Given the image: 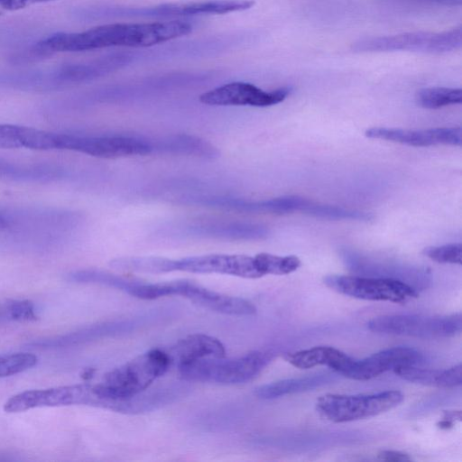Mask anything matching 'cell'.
Wrapping results in <instances>:
<instances>
[{"mask_svg": "<svg viewBox=\"0 0 462 462\" xmlns=\"http://www.w3.org/2000/svg\"><path fill=\"white\" fill-rule=\"evenodd\" d=\"M154 153L215 159L218 150L208 141L187 134H173L152 139Z\"/></svg>", "mask_w": 462, "mask_h": 462, "instance_id": "obj_20", "label": "cell"}, {"mask_svg": "<svg viewBox=\"0 0 462 462\" xmlns=\"http://www.w3.org/2000/svg\"><path fill=\"white\" fill-rule=\"evenodd\" d=\"M422 355L407 346H395L381 350L364 359L353 361L344 376L358 381L374 378L399 366L416 365Z\"/></svg>", "mask_w": 462, "mask_h": 462, "instance_id": "obj_14", "label": "cell"}, {"mask_svg": "<svg viewBox=\"0 0 462 462\" xmlns=\"http://www.w3.org/2000/svg\"><path fill=\"white\" fill-rule=\"evenodd\" d=\"M335 380L331 373H319L308 376L283 379L257 387L254 393L263 400H272L284 395L307 392L328 384Z\"/></svg>", "mask_w": 462, "mask_h": 462, "instance_id": "obj_22", "label": "cell"}, {"mask_svg": "<svg viewBox=\"0 0 462 462\" xmlns=\"http://www.w3.org/2000/svg\"><path fill=\"white\" fill-rule=\"evenodd\" d=\"M143 319H125L102 322L62 336L40 339L30 343L32 347L60 348L79 346L100 338L130 332L139 327Z\"/></svg>", "mask_w": 462, "mask_h": 462, "instance_id": "obj_16", "label": "cell"}, {"mask_svg": "<svg viewBox=\"0 0 462 462\" xmlns=\"http://www.w3.org/2000/svg\"><path fill=\"white\" fill-rule=\"evenodd\" d=\"M37 364V356L29 353L0 356V377L24 372Z\"/></svg>", "mask_w": 462, "mask_h": 462, "instance_id": "obj_27", "label": "cell"}, {"mask_svg": "<svg viewBox=\"0 0 462 462\" xmlns=\"http://www.w3.org/2000/svg\"><path fill=\"white\" fill-rule=\"evenodd\" d=\"M34 317L31 303L14 301L12 303L0 304V322L14 319H29Z\"/></svg>", "mask_w": 462, "mask_h": 462, "instance_id": "obj_29", "label": "cell"}, {"mask_svg": "<svg viewBox=\"0 0 462 462\" xmlns=\"http://www.w3.org/2000/svg\"><path fill=\"white\" fill-rule=\"evenodd\" d=\"M68 170L53 162H23L0 158V180L49 183L64 180Z\"/></svg>", "mask_w": 462, "mask_h": 462, "instance_id": "obj_18", "label": "cell"}, {"mask_svg": "<svg viewBox=\"0 0 462 462\" xmlns=\"http://www.w3.org/2000/svg\"><path fill=\"white\" fill-rule=\"evenodd\" d=\"M180 296L222 314L250 316L256 313L255 306L245 299L219 293L188 280L183 281Z\"/></svg>", "mask_w": 462, "mask_h": 462, "instance_id": "obj_17", "label": "cell"}, {"mask_svg": "<svg viewBox=\"0 0 462 462\" xmlns=\"http://www.w3.org/2000/svg\"><path fill=\"white\" fill-rule=\"evenodd\" d=\"M183 21L99 25L81 32H56L37 43L44 52L85 51L107 47H149L190 33Z\"/></svg>", "mask_w": 462, "mask_h": 462, "instance_id": "obj_2", "label": "cell"}, {"mask_svg": "<svg viewBox=\"0 0 462 462\" xmlns=\"http://www.w3.org/2000/svg\"><path fill=\"white\" fill-rule=\"evenodd\" d=\"M81 216L64 208L0 202V249L47 253L75 238Z\"/></svg>", "mask_w": 462, "mask_h": 462, "instance_id": "obj_1", "label": "cell"}, {"mask_svg": "<svg viewBox=\"0 0 462 462\" xmlns=\"http://www.w3.org/2000/svg\"><path fill=\"white\" fill-rule=\"evenodd\" d=\"M399 2H412V3H423V4H437L443 5H460L462 0H395Z\"/></svg>", "mask_w": 462, "mask_h": 462, "instance_id": "obj_32", "label": "cell"}, {"mask_svg": "<svg viewBox=\"0 0 462 462\" xmlns=\"http://www.w3.org/2000/svg\"><path fill=\"white\" fill-rule=\"evenodd\" d=\"M422 254L439 263H462V245L448 244L439 246H428L422 250Z\"/></svg>", "mask_w": 462, "mask_h": 462, "instance_id": "obj_28", "label": "cell"}, {"mask_svg": "<svg viewBox=\"0 0 462 462\" xmlns=\"http://www.w3.org/2000/svg\"><path fill=\"white\" fill-rule=\"evenodd\" d=\"M393 372L405 381L427 386L450 388L462 383L461 364L448 369H425L405 365L395 368Z\"/></svg>", "mask_w": 462, "mask_h": 462, "instance_id": "obj_23", "label": "cell"}, {"mask_svg": "<svg viewBox=\"0 0 462 462\" xmlns=\"http://www.w3.org/2000/svg\"><path fill=\"white\" fill-rule=\"evenodd\" d=\"M418 106L437 109L449 105L460 104L462 102V90L452 88H426L420 89L415 96Z\"/></svg>", "mask_w": 462, "mask_h": 462, "instance_id": "obj_25", "label": "cell"}, {"mask_svg": "<svg viewBox=\"0 0 462 462\" xmlns=\"http://www.w3.org/2000/svg\"><path fill=\"white\" fill-rule=\"evenodd\" d=\"M53 0H0V8L8 11L19 10L29 5Z\"/></svg>", "mask_w": 462, "mask_h": 462, "instance_id": "obj_30", "label": "cell"}, {"mask_svg": "<svg viewBox=\"0 0 462 462\" xmlns=\"http://www.w3.org/2000/svg\"><path fill=\"white\" fill-rule=\"evenodd\" d=\"M208 357L181 363L178 365L179 372L187 381L242 383L263 370L273 360V354L270 351H252L238 357Z\"/></svg>", "mask_w": 462, "mask_h": 462, "instance_id": "obj_3", "label": "cell"}, {"mask_svg": "<svg viewBox=\"0 0 462 462\" xmlns=\"http://www.w3.org/2000/svg\"><path fill=\"white\" fill-rule=\"evenodd\" d=\"M88 384L28 390L12 396L4 406L6 412H20L39 407L86 405Z\"/></svg>", "mask_w": 462, "mask_h": 462, "instance_id": "obj_12", "label": "cell"}, {"mask_svg": "<svg viewBox=\"0 0 462 462\" xmlns=\"http://www.w3.org/2000/svg\"><path fill=\"white\" fill-rule=\"evenodd\" d=\"M365 135L373 139L391 141L417 147L436 144L460 146L462 143L460 126L425 130L372 127L365 131Z\"/></svg>", "mask_w": 462, "mask_h": 462, "instance_id": "obj_15", "label": "cell"}, {"mask_svg": "<svg viewBox=\"0 0 462 462\" xmlns=\"http://www.w3.org/2000/svg\"><path fill=\"white\" fill-rule=\"evenodd\" d=\"M174 271L228 274L247 279L263 276L254 257L245 254H210L171 259V272Z\"/></svg>", "mask_w": 462, "mask_h": 462, "instance_id": "obj_10", "label": "cell"}, {"mask_svg": "<svg viewBox=\"0 0 462 462\" xmlns=\"http://www.w3.org/2000/svg\"><path fill=\"white\" fill-rule=\"evenodd\" d=\"M443 420H448L452 423L455 421L461 420V411H445L443 415Z\"/></svg>", "mask_w": 462, "mask_h": 462, "instance_id": "obj_33", "label": "cell"}, {"mask_svg": "<svg viewBox=\"0 0 462 462\" xmlns=\"http://www.w3.org/2000/svg\"><path fill=\"white\" fill-rule=\"evenodd\" d=\"M42 130L9 124H0V149L40 150Z\"/></svg>", "mask_w": 462, "mask_h": 462, "instance_id": "obj_24", "label": "cell"}, {"mask_svg": "<svg viewBox=\"0 0 462 462\" xmlns=\"http://www.w3.org/2000/svg\"><path fill=\"white\" fill-rule=\"evenodd\" d=\"M290 88L265 91L247 82H230L200 95L199 101L208 106H250L265 107L282 102Z\"/></svg>", "mask_w": 462, "mask_h": 462, "instance_id": "obj_11", "label": "cell"}, {"mask_svg": "<svg viewBox=\"0 0 462 462\" xmlns=\"http://www.w3.org/2000/svg\"><path fill=\"white\" fill-rule=\"evenodd\" d=\"M402 392L389 390L374 394H325L316 402L320 416L333 422H346L377 416L398 406Z\"/></svg>", "mask_w": 462, "mask_h": 462, "instance_id": "obj_5", "label": "cell"}, {"mask_svg": "<svg viewBox=\"0 0 462 462\" xmlns=\"http://www.w3.org/2000/svg\"><path fill=\"white\" fill-rule=\"evenodd\" d=\"M183 236L222 240H261L270 230L259 224L243 221L205 220L184 223L177 226Z\"/></svg>", "mask_w": 462, "mask_h": 462, "instance_id": "obj_13", "label": "cell"}, {"mask_svg": "<svg viewBox=\"0 0 462 462\" xmlns=\"http://www.w3.org/2000/svg\"><path fill=\"white\" fill-rule=\"evenodd\" d=\"M367 328L380 334L420 338L449 337L461 332L462 315L460 312L448 316L387 315L371 319Z\"/></svg>", "mask_w": 462, "mask_h": 462, "instance_id": "obj_7", "label": "cell"}, {"mask_svg": "<svg viewBox=\"0 0 462 462\" xmlns=\"http://www.w3.org/2000/svg\"><path fill=\"white\" fill-rule=\"evenodd\" d=\"M66 150L87 155L116 159L153 153L152 140L128 134H79L49 131L48 151Z\"/></svg>", "mask_w": 462, "mask_h": 462, "instance_id": "obj_4", "label": "cell"}, {"mask_svg": "<svg viewBox=\"0 0 462 462\" xmlns=\"http://www.w3.org/2000/svg\"><path fill=\"white\" fill-rule=\"evenodd\" d=\"M254 257L261 274H289L300 266V260L295 255L279 256L268 253H260Z\"/></svg>", "mask_w": 462, "mask_h": 462, "instance_id": "obj_26", "label": "cell"}, {"mask_svg": "<svg viewBox=\"0 0 462 462\" xmlns=\"http://www.w3.org/2000/svg\"><path fill=\"white\" fill-rule=\"evenodd\" d=\"M284 358L291 365L300 369L326 365L342 375L354 361V358L332 346H314L294 353H288Z\"/></svg>", "mask_w": 462, "mask_h": 462, "instance_id": "obj_19", "label": "cell"}, {"mask_svg": "<svg viewBox=\"0 0 462 462\" xmlns=\"http://www.w3.org/2000/svg\"><path fill=\"white\" fill-rule=\"evenodd\" d=\"M324 283L331 290L356 299L404 304L418 297L410 284L393 278L328 275Z\"/></svg>", "mask_w": 462, "mask_h": 462, "instance_id": "obj_8", "label": "cell"}, {"mask_svg": "<svg viewBox=\"0 0 462 462\" xmlns=\"http://www.w3.org/2000/svg\"><path fill=\"white\" fill-rule=\"evenodd\" d=\"M224 345L216 337L205 334H192L180 339L169 354L171 361L178 365L208 357H224Z\"/></svg>", "mask_w": 462, "mask_h": 462, "instance_id": "obj_21", "label": "cell"}, {"mask_svg": "<svg viewBox=\"0 0 462 462\" xmlns=\"http://www.w3.org/2000/svg\"><path fill=\"white\" fill-rule=\"evenodd\" d=\"M462 43L460 28L441 32H406L360 40L354 50L360 52L416 51L445 53L459 49Z\"/></svg>", "mask_w": 462, "mask_h": 462, "instance_id": "obj_6", "label": "cell"}, {"mask_svg": "<svg viewBox=\"0 0 462 462\" xmlns=\"http://www.w3.org/2000/svg\"><path fill=\"white\" fill-rule=\"evenodd\" d=\"M378 457L384 461H411V457L405 453L396 450H381L378 453Z\"/></svg>", "mask_w": 462, "mask_h": 462, "instance_id": "obj_31", "label": "cell"}, {"mask_svg": "<svg viewBox=\"0 0 462 462\" xmlns=\"http://www.w3.org/2000/svg\"><path fill=\"white\" fill-rule=\"evenodd\" d=\"M185 203L242 213L291 214L301 212L314 216L316 202L299 196H283L264 200H247L226 196H189Z\"/></svg>", "mask_w": 462, "mask_h": 462, "instance_id": "obj_9", "label": "cell"}]
</instances>
